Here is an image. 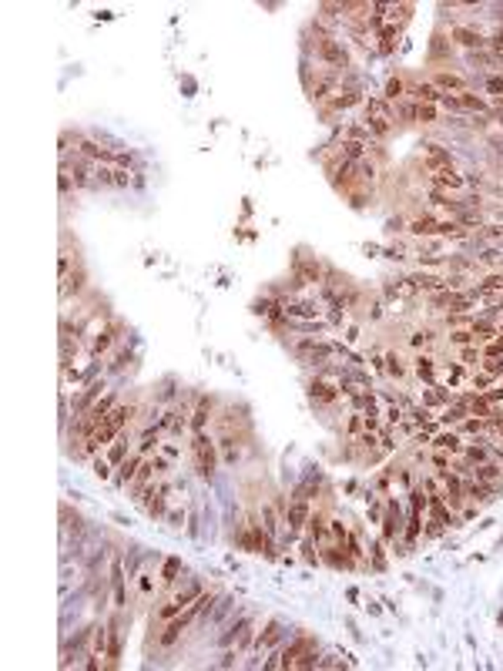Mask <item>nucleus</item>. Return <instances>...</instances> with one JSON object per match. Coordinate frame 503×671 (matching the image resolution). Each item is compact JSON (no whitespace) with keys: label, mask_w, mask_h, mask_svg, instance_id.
I'll return each instance as SVG.
<instances>
[{"label":"nucleus","mask_w":503,"mask_h":671,"mask_svg":"<svg viewBox=\"0 0 503 671\" xmlns=\"http://www.w3.org/2000/svg\"><path fill=\"white\" fill-rule=\"evenodd\" d=\"M191 457H195V473L201 480H215V470L222 463V453H218V443L208 430L201 433H191Z\"/></svg>","instance_id":"f257e3e1"},{"label":"nucleus","mask_w":503,"mask_h":671,"mask_svg":"<svg viewBox=\"0 0 503 671\" xmlns=\"http://www.w3.org/2000/svg\"><path fill=\"white\" fill-rule=\"evenodd\" d=\"M178 383H175V379H171V376H168V379H164V383H162V393H154V403H158V406H168V403H171V400H175V396H178Z\"/></svg>","instance_id":"79ce46f5"},{"label":"nucleus","mask_w":503,"mask_h":671,"mask_svg":"<svg viewBox=\"0 0 503 671\" xmlns=\"http://www.w3.org/2000/svg\"><path fill=\"white\" fill-rule=\"evenodd\" d=\"M74 269H78V259H74L70 245L64 242V245H60V255H58V275H60V282H64V279H68Z\"/></svg>","instance_id":"72a5a7b5"},{"label":"nucleus","mask_w":503,"mask_h":671,"mask_svg":"<svg viewBox=\"0 0 503 671\" xmlns=\"http://www.w3.org/2000/svg\"><path fill=\"white\" fill-rule=\"evenodd\" d=\"M84 289H88V272H84V265L78 262V269H74V272L68 275V279L60 282V302H68L70 295L78 299V295H81Z\"/></svg>","instance_id":"5701e85b"},{"label":"nucleus","mask_w":503,"mask_h":671,"mask_svg":"<svg viewBox=\"0 0 503 671\" xmlns=\"http://www.w3.org/2000/svg\"><path fill=\"white\" fill-rule=\"evenodd\" d=\"M117 403H121V393H117V389H107L105 396H101V400L94 403V406H91V410H88V413H91V416H97L101 423H107V413L115 410Z\"/></svg>","instance_id":"cd10ccee"},{"label":"nucleus","mask_w":503,"mask_h":671,"mask_svg":"<svg viewBox=\"0 0 503 671\" xmlns=\"http://www.w3.org/2000/svg\"><path fill=\"white\" fill-rule=\"evenodd\" d=\"M450 41H453V48L463 51V54L487 51V34H483L477 24H463V21H457V24L450 27Z\"/></svg>","instance_id":"7ed1b4c3"},{"label":"nucleus","mask_w":503,"mask_h":671,"mask_svg":"<svg viewBox=\"0 0 503 671\" xmlns=\"http://www.w3.org/2000/svg\"><path fill=\"white\" fill-rule=\"evenodd\" d=\"M181 574H185V564H181V557H164L162 561V584L164 591H175V584L181 581Z\"/></svg>","instance_id":"393cba45"},{"label":"nucleus","mask_w":503,"mask_h":671,"mask_svg":"<svg viewBox=\"0 0 503 671\" xmlns=\"http://www.w3.org/2000/svg\"><path fill=\"white\" fill-rule=\"evenodd\" d=\"M410 369L423 386H436V383H440V359H436L433 353H416L413 356V363H410Z\"/></svg>","instance_id":"ddd939ff"},{"label":"nucleus","mask_w":503,"mask_h":671,"mask_svg":"<svg viewBox=\"0 0 503 671\" xmlns=\"http://www.w3.org/2000/svg\"><path fill=\"white\" fill-rule=\"evenodd\" d=\"M383 306H386L383 295H373V299L366 302V316H369V322H379V319H383Z\"/></svg>","instance_id":"49530a36"},{"label":"nucleus","mask_w":503,"mask_h":671,"mask_svg":"<svg viewBox=\"0 0 503 671\" xmlns=\"http://www.w3.org/2000/svg\"><path fill=\"white\" fill-rule=\"evenodd\" d=\"M406 420H413L416 426H426V423H433L436 416H433V410H426L423 403H416V406H410V410H406Z\"/></svg>","instance_id":"58836bf2"},{"label":"nucleus","mask_w":503,"mask_h":671,"mask_svg":"<svg viewBox=\"0 0 503 671\" xmlns=\"http://www.w3.org/2000/svg\"><path fill=\"white\" fill-rule=\"evenodd\" d=\"M258 520H262V527L269 530L272 537H279V527H282V524H279V514H275V507H272V504H262V507H258Z\"/></svg>","instance_id":"473e14b6"},{"label":"nucleus","mask_w":503,"mask_h":671,"mask_svg":"<svg viewBox=\"0 0 503 671\" xmlns=\"http://www.w3.org/2000/svg\"><path fill=\"white\" fill-rule=\"evenodd\" d=\"M91 473L97 480H111V477H115V463H111L105 453H97V457H91Z\"/></svg>","instance_id":"f704fd0d"},{"label":"nucleus","mask_w":503,"mask_h":671,"mask_svg":"<svg viewBox=\"0 0 503 671\" xmlns=\"http://www.w3.org/2000/svg\"><path fill=\"white\" fill-rule=\"evenodd\" d=\"M289 638V628H285V621H279V618H269L265 621V628L262 631H255V645H252V651L255 655H262V651H269V648L282 645Z\"/></svg>","instance_id":"1a4fd4ad"},{"label":"nucleus","mask_w":503,"mask_h":671,"mask_svg":"<svg viewBox=\"0 0 503 671\" xmlns=\"http://www.w3.org/2000/svg\"><path fill=\"white\" fill-rule=\"evenodd\" d=\"M309 400H312V406H319V410H332V406L342 400L339 379H326L316 373V379L309 383Z\"/></svg>","instance_id":"20e7f679"},{"label":"nucleus","mask_w":503,"mask_h":671,"mask_svg":"<svg viewBox=\"0 0 503 671\" xmlns=\"http://www.w3.org/2000/svg\"><path fill=\"white\" fill-rule=\"evenodd\" d=\"M463 443H467V440H463L453 426H443V430L430 440V450H443L450 457H460V453H463Z\"/></svg>","instance_id":"a211bd4d"},{"label":"nucleus","mask_w":503,"mask_h":671,"mask_svg":"<svg viewBox=\"0 0 503 671\" xmlns=\"http://www.w3.org/2000/svg\"><path fill=\"white\" fill-rule=\"evenodd\" d=\"M252 624H255V618H252V614H242V618L228 621V624H225V631L218 635V645H222V648L238 645V638L245 635V628H252Z\"/></svg>","instance_id":"4be33fe9"},{"label":"nucleus","mask_w":503,"mask_h":671,"mask_svg":"<svg viewBox=\"0 0 503 671\" xmlns=\"http://www.w3.org/2000/svg\"><path fill=\"white\" fill-rule=\"evenodd\" d=\"M359 332H363V329H359V326H356V322H349V326H346V336H342V339H346V346H356V342L363 339V336H359Z\"/></svg>","instance_id":"5fc2aeb1"},{"label":"nucleus","mask_w":503,"mask_h":671,"mask_svg":"<svg viewBox=\"0 0 503 671\" xmlns=\"http://www.w3.org/2000/svg\"><path fill=\"white\" fill-rule=\"evenodd\" d=\"M152 588H154L152 571H141V574H138V591H141V594H152Z\"/></svg>","instance_id":"864d4df0"},{"label":"nucleus","mask_w":503,"mask_h":671,"mask_svg":"<svg viewBox=\"0 0 503 671\" xmlns=\"http://www.w3.org/2000/svg\"><path fill=\"white\" fill-rule=\"evenodd\" d=\"M121 332H125V326L117 322V319H111L107 326H101V329L91 336V342H88V353H91V359H101V356L111 353V346H117V339H121Z\"/></svg>","instance_id":"0eeeda50"},{"label":"nucleus","mask_w":503,"mask_h":671,"mask_svg":"<svg viewBox=\"0 0 503 671\" xmlns=\"http://www.w3.org/2000/svg\"><path fill=\"white\" fill-rule=\"evenodd\" d=\"M393 111H396V125H416V111H420V105L410 101V97H403L399 105H393Z\"/></svg>","instance_id":"2f4dec72"},{"label":"nucleus","mask_w":503,"mask_h":671,"mask_svg":"<svg viewBox=\"0 0 503 671\" xmlns=\"http://www.w3.org/2000/svg\"><path fill=\"white\" fill-rule=\"evenodd\" d=\"M373 37H376V54L389 58V54H396L399 41H403V31H399V27H393V24H383Z\"/></svg>","instance_id":"6ab92c4d"},{"label":"nucleus","mask_w":503,"mask_h":671,"mask_svg":"<svg viewBox=\"0 0 503 671\" xmlns=\"http://www.w3.org/2000/svg\"><path fill=\"white\" fill-rule=\"evenodd\" d=\"M453 58H457V48H453V41H450V31L436 27L433 41H430V64H450Z\"/></svg>","instance_id":"2eb2a0df"},{"label":"nucleus","mask_w":503,"mask_h":671,"mask_svg":"<svg viewBox=\"0 0 503 671\" xmlns=\"http://www.w3.org/2000/svg\"><path fill=\"white\" fill-rule=\"evenodd\" d=\"M406 91H410V74H393V78L383 84V97H386L389 105H399V101L406 97Z\"/></svg>","instance_id":"b1692460"},{"label":"nucleus","mask_w":503,"mask_h":671,"mask_svg":"<svg viewBox=\"0 0 503 671\" xmlns=\"http://www.w3.org/2000/svg\"><path fill=\"white\" fill-rule=\"evenodd\" d=\"M450 453H443V450H433V457H430V467L433 470H450Z\"/></svg>","instance_id":"8fccbe9b"},{"label":"nucleus","mask_w":503,"mask_h":671,"mask_svg":"<svg viewBox=\"0 0 503 671\" xmlns=\"http://www.w3.org/2000/svg\"><path fill=\"white\" fill-rule=\"evenodd\" d=\"M410 373H413L410 363H406V359H403L396 349H386V376L396 379V383H403V379L410 376Z\"/></svg>","instance_id":"a878e982"},{"label":"nucleus","mask_w":503,"mask_h":671,"mask_svg":"<svg viewBox=\"0 0 503 671\" xmlns=\"http://www.w3.org/2000/svg\"><path fill=\"white\" fill-rule=\"evenodd\" d=\"M319 661H322V655H319V645H316V648H309V651H305L302 658L295 661V668H299V671H305V668H319Z\"/></svg>","instance_id":"a18cd8bd"},{"label":"nucleus","mask_w":503,"mask_h":671,"mask_svg":"<svg viewBox=\"0 0 503 671\" xmlns=\"http://www.w3.org/2000/svg\"><path fill=\"white\" fill-rule=\"evenodd\" d=\"M366 105V95L363 91H339V95L332 97V101H326V105L319 107V115L322 118H336V115H346V111H352V107Z\"/></svg>","instance_id":"9b49d317"},{"label":"nucleus","mask_w":503,"mask_h":671,"mask_svg":"<svg viewBox=\"0 0 503 671\" xmlns=\"http://www.w3.org/2000/svg\"><path fill=\"white\" fill-rule=\"evenodd\" d=\"M403 527H406V517H403V500H399L396 494L386 497V514H383V520H379V537L389 544H396L399 537H403Z\"/></svg>","instance_id":"f03ea898"},{"label":"nucleus","mask_w":503,"mask_h":671,"mask_svg":"<svg viewBox=\"0 0 503 671\" xmlns=\"http://www.w3.org/2000/svg\"><path fill=\"white\" fill-rule=\"evenodd\" d=\"M473 289H477L480 295H487V292H503V269L480 272V279L473 282Z\"/></svg>","instance_id":"bb28decb"},{"label":"nucleus","mask_w":503,"mask_h":671,"mask_svg":"<svg viewBox=\"0 0 503 671\" xmlns=\"http://www.w3.org/2000/svg\"><path fill=\"white\" fill-rule=\"evenodd\" d=\"M128 359H131V353H128V349H121V353L111 359V366H107V369H111V373H121V369L128 366Z\"/></svg>","instance_id":"603ef678"},{"label":"nucleus","mask_w":503,"mask_h":671,"mask_svg":"<svg viewBox=\"0 0 503 671\" xmlns=\"http://www.w3.org/2000/svg\"><path fill=\"white\" fill-rule=\"evenodd\" d=\"M446 342H450V349H463V346H477V336H473V326H467V329H446Z\"/></svg>","instance_id":"7c9ffc66"},{"label":"nucleus","mask_w":503,"mask_h":671,"mask_svg":"<svg viewBox=\"0 0 503 671\" xmlns=\"http://www.w3.org/2000/svg\"><path fill=\"white\" fill-rule=\"evenodd\" d=\"M282 514H285V527H289V537H285V541H295L299 534H305V524H309V517H312V500L292 497Z\"/></svg>","instance_id":"39448f33"},{"label":"nucleus","mask_w":503,"mask_h":671,"mask_svg":"<svg viewBox=\"0 0 503 671\" xmlns=\"http://www.w3.org/2000/svg\"><path fill=\"white\" fill-rule=\"evenodd\" d=\"M457 363L460 366H467L470 373H477L483 366V353H480V346H463V349H457Z\"/></svg>","instance_id":"c85d7f7f"},{"label":"nucleus","mask_w":503,"mask_h":671,"mask_svg":"<svg viewBox=\"0 0 503 671\" xmlns=\"http://www.w3.org/2000/svg\"><path fill=\"white\" fill-rule=\"evenodd\" d=\"M316 645H319V641H316L312 635H305V631H295L292 641H285V645H282V651H285V655H282V668H295V661L302 658L309 648H316Z\"/></svg>","instance_id":"4468645a"},{"label":"nucleus","mask_w":503,"mask_h":671,"mask_svg":"<svg viewBox=\"0 0 503 671\" xmlns=\"http://www.w3.org/2000/svg\"><path fill=\"white\" fill-rule=\"evenodd\" d=\"M215 413H218V396H208V393H198L195 396V406H191V433H201L215 423Z\"/></svg>","instance_id":"6e6552de"},{"label":"nucleus","mask_w":503,"mask_h":671,"mask_svg":"<svg viewBox=\"0 0 503 671\" xmlns=\"http://www.w3.org/2000/svg\"><path fill=\"white\" fill-rule=\"evenodd\" d=\"M383 255H386L389 262H406L410 248H406V242H403V238H396V242H389V245L383 248Z\"/></svg>","instance_id":"ea45409f"},{"label":"nucleus","mask_w":503,"mask_h":671,"mask_svg":"<svg viewBox=\"0 0 503 671\" xmlns=\"http://www.w3.org/2000/svg\"><path fill=\"white\" fill-rule=\"evenodd\" d=\"M363 430H366V416L363 413H349V420H346V440H356Z\"/></svg>","instance_id":"37998d69"},{"label":"nucleus","mask_w":503,"mask_h":671,"mask_svg":"<svg viewBox=\"0 0 503 671\" xmlns=\"http://www.w3.org/2000/svg\"><path fill=\"white\" fill-rule=\"evenodd\" d=\"M319 557H322V564L332 567V571H356V567H359V561H356V557L336 541L322 544V547H319Z\"/></svg>","instance_id":"9d476101"},{"label":"nucleus","mask_w":503,"mask_h":671,"mask_svg":"<svg viewBox=\"0 0 503 671\" xmlns=\"http://www.w3.org/2000/svg\"><path fill=\"white\" fill-rule=\"evenodd\" d=\"M141 463H144V453H138V450H134V453H131V457L125 460V463H121V467H117V470H115V477H111V483H115L117 490H128V483L134 480V473H138V467H141Z\"/></svg>","instance_id":"412c9836"},{"label":"nucleus","mask_w":503,"mask_h":671,"mask_svg":"<svg viewBox=\"0 0 503 671\" xmlns=\"http://www.w3.org/2000/svg\"><path fill=\"white\" fill-rule=\"evenodd\" d=\"M416 125H423V128L440 125V105H420V111H416Z\"/></svg>","instance_id":"c9c22d12"},{"label":"nucleus","mask_w":503,"mask_h":671,"mask_svg":"<svg viewBox=\"0 0 503 671\" xmlns=\"http://www.w3.org/2000/svg\"><path fill=\"white\" fill-rule=\"evenodd\" d=\"M436 342H440V332L433 329V326H420V329L410 332V339H406V346H410L413 353H433Z\"/></svg>","instance_id":"aec40b11"},{"label":"nucleus","mask_w":503,"mask_h":671,"mask_svg":"<svg viewBox=\"0 0 503 671\" xmlns=\"http://www.w3.org/2000/svg\"><path fill=\"white\" fill-rule=\"evenodd\" d=\"M426 78H430L443 95H463V91H470V78L463 71H457V68H433Z\"/></svg>","instance_id":"423d86ee"},{"label":"nucleus","mask_w":503,"mask_h":671,"mask_svg":"<svg viewBox=\"0 0 503 671\" xmlns=\"http://www.w3.org/2000/svg\"><path fill=\"white\" fill-rule=\"evenodd\" d=\"M406 279L413 282V289L420 295H433L446 289V272H433V269H420V272H406Z\"/></svg>","instance_id":"f8f14e48"},{"label":"nucleus","mask_w":503,"mask_h":671,"mask_svg":"<svg viewBox=\"0 0 503 671\" xmlns=\"http://www.w3.org/2000/svg\"><path fill=\"white\" fill-rule=\"evenodd\" d=\"M463 440H470V436H480V433H487V420L483 416H467V420H460L457 426H453Z\"/></svg>","instance_id":"c756f323"},{"label":"nucleus","mask_w":503,"mask_h":671,"mask_svg":"<svg viewBox=\"0 0 503 671\" xmlns=\"http://www.w3.org/2000/svg\"><path fill=\"white\" fill-rule=\"evenodd\" d=\"M326 265L329 262L316 259V255H309V259H295L292 275H299L305 285H322V279H326Z\"/></svg>","instance_id":"dca6fc26"},{"label":"nucleus","mask_w":503,"mask_h":671,"mask_svg":"<svg viewBox=\"0 0 503 671\" xmlns=\"http://www.w3.org/2000/svg\"><path fill=\"white\" fill-rule=\"evenodd\" d=\"M383 547H386V541H383V537H379V541H373V551H369V554H373V561H369V567H373V571H383V567H386V551H383Z\"/></svg>","instance_id":"c03bdc74"},{"label":"nucleus","mask_w":503,"mask_h":671,"mask_svg":"<svg viewBox=\"0 0 503 671\" xmlns=\"http://www.w3.org/2000/svg\"><path fill=\"white\" fill-rule=\"evenodd\" d=\"M457 400V389L443 386V383H436V386H426L420 393V403L426 406V410H443V406H450V403Z\"/></svg>","instance_id":"f3484780"},{"label":"nucleus","mask_w":503,"mask_h":671,"mask_svg":"<svg viewBox=\"0 0 503 671\" xmlns=\"http://www.w3.org/2000/svg\"><path fill=\"white\" fill-rule=\"evenodd\" d=\"M164 524H168V527H181V524H185V507H168Z\"/></svg>","instance_id":"09e8293b"},{"label":"nucleus","mask_w":503,"mask_h":671,"mask_svg":"<svg viewBox=\"0 0 503 671\" xmlns=\"http://www.w3.org/2000/svg\"><path fill=\"white\" fill-rule=\"evenodd\" d=\"M406 225H410V218H406V215H389V218H386V225H383V228H386V236H406Z\"/></svg>","instance_id":"a19ab883"},{"label":"nucleus","mask_w":503,"mask_h":671,"mask_svg":"<svg viewBox=\"0 0 503 671\" xmlns=\"http://www.w3.org/2000/svg\"><path fill=\"white\" fill-rule=\"evenodd\" d=\"M58 189H60V195H70V189H78V185H74V178H70V168L68 165H60V171H58Z\"/></svg>","instance_id":"de8ad7c7"},{"label":"nucleus","mask_w":503,"mask_h":671,"mask_svg":"<svg viewBox=\"0 0 503 671\" xmlns=\"http://www.w3.org/2000/svg\"><path fill=\"white\" fill-rule=\"evenodd\" d=\"M443 326L446 329H467V326H473V312H446Z\"/></svg>","instance_id":"4c0bfd02"},{"label":"nucleus","mask_w":503,"mask_h":671,"mask_svg":"<svg viewBox=\"0 0 503 671\" xmlns=\"http://www.w3.org/2000/svg\"><path fill=\"white\" fill-rule=\"evenodd\" d=\"M480 369H487L490 376L503 379V356H497V359H483V366H480Z\"/></svg>","instance_id":"3c124183"},{"label":"nucleus","mask_w":503,"mask_h":671,"mask_svg":"<svg viewBox=\"0 0 503 671\" xmlns=\"http://www.w3.org/2000/svg\"><path fill=\"white\" fill-rule=\"evenodd\" d=\"M497 383H500V379H497V376H490L487 369H477V373L470 376V389H477V393H487V389H493V386H497Z\"/></svg>","instance_id":"e433bc0d"}]
</instances>
